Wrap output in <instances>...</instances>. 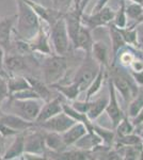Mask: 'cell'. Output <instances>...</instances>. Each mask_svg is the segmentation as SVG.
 Wrapping results in <instances>:
<instances>
[{
  "label": "cell",
  "instance_id": "32",
  "mask_svg": "<svg viewBox=\"0 0 143 160\" xmlns=\"http://www.w3.org/2000/svg\"><path fill=\"white\" fill-rule=\"evenodd\" d=\"M134 124L130 120H128L127 117H124L122 118V121L119 123V125L115 127L116 129V135L118 136H125V135H129V133H132L134 131Z\"/></svg>",
  "mask_w": 143,
  "mask_h": 160
},
{
  "label": "cell",
  "instance_id": "9",
  "mask_svg": "<svg viewBox=\"0 0 143 160\" xmlns=\"http://www.w3.org/2000/svg\"><path fill=\"white\" fill-rule=\"evenodd\" d=\"M106 112H107L109 118H110L111 123H112V127L115 129V127L119 125V123L122 121L125 115H124L123 111L120 108L118 98H116L115 94V88L113 86V82L111 78L109 79V102L106 108Z\"/></svg>",
  "mask_w": 143,
  "mask_h": 160
},
{
  "label": "cell",
  "instance_id": "3",
  "mask_svg": "<svg viewBox=\"0 0 143 160\" xmlns=\"http://www.w3.org/2000/svg\"><path fill=\"white\" fill-rule=\"evenodd\" d=\"M43 80L48 86L62 82L67 73V60L65 56L49 55L42 63Z\"/></svg>",
  "mask_w": 143,
  "mask_h": 160
},
{
  "label": "cell",
  "instance_id": "14",
  "mask_svg": "<svg viewBox=\"0 0 143 160\" xmlns=\"http://www.w3.org/2000/svg\"><path fill=\"white\" fill-rule=\"evenodd\" d=\"M25 135L26 131H23L15 136L11 145L7 148L3 156H2V159L12 160L23 156V154L25 153Z\"/></svg>",
  "mask_w": 143,
  "mask_h": 160
},
{
  "label": "cell",
  "instance_id": "43",
  "mask_svg": "<svg viewBox=\"0 0 143 160\" xmlns=\"http://www.w3.org/2000/svg\"><path fill=\"white\" fill-rule=\"evenodd\" d=\"M141 139H142V144H143V130H142V132H141Z\"/></svg>",
  "mask_w": 143,
  "mask_h": 160
},
{
  "label": "cell",
  "instance_id": "7",
  "mask_svg": "<svg viewBox=\"0 0 143 160\" xmlns=\"http://www.w3.org/2000/svg\"><path fill=\"white\" fill-rule=\"evenodd\" d=\"M77 121L67 115L64 111L60 112L59 114L50 118L49 120L42 123H34L38 127L42 128L46 131H54V132L62 133L66 131L69 128H71L74 124H76Z\"/></svg>",
  "mask_w": 143,
  "mask_h": 160
},
{
  "label": "cell",
  "instance_id": "20",
  "mask_svg": "<svg viewBox=\"0 0 143 160\" xmlns=\"http://www.w3.org/2000/svg\"><path fill=\"white\" fill-rule=\"evenodd\" d=\"M108 102H109V94L108 95L106 94L91 102L90 109L87 113V117L89 118V120H96L98 117H100L101 113L107 108Z\"/></svg>",
  "mask_w": 143,
  "mask_h": 160
},
{
  "label": "cell",
  "instance_id": "39",
  "mask_svg": "<svg viewBox=\"0 0 143 160\" xmlns=\"http://www.w3.org/2000/svg\"><path fill=\"white\" fill-rule=\"evenodd\" d=\"M131 122L134 124V126H139V125H141V124H143V108L141 109V111L138 113L137 117L131 118Z\"/></svg>",
  "mask_w": 143,
  "mask_h": 160
},
{
  "label": "cell",
  "instance_id": "10",
  "mask_svg": "<svg viewBox=\"0 0 143 160\" xmlns=\"http://www.w3.org/2000/svg\"><path fill=\"white\" fill-rule=\"evenodd\" d=\"M115 90L121 93L125 102H129L138 93V88H135L131 80H129L125 75L120 74V72H115L113 77L111 78Z\"/></svg>",
  "mask_w": 143,
  "mask_h": 160
},
{
  "label": "cell",
  "instance_id": "31",
  "mask_svg": "<svg viewBox=\"0 0 143 160\" xmlns=\"http://www.w3.org/2000/svg\"><path fill=\"white\" fill-rule=\"evenodd\" d=\"M122 37L126 44L129 45H137V30L136 27H125L119 28Z\"/></svg>",
  "mask_w": 143,
  "mask_h": 160
},
{
  "label": "cell",
  "instance_id": "33",
  "mask_svg": "<svg viewBox=\"0 0 143 160\" xmlns=\"http://www.w3.org/2000/svg\"><path fill=\"white\" fill-rule=\"evenodd\" d=\"M10 97L16 99H41L40 95L36 93L32 88L22 90V91L15 92L13 94H10Z\"/></svg>",
  "mask_w": 143,
  "mask_h": 160
},
{
  "label": "cell",
  "instance_id": "36",
  "mask_svg": "<svg viewBox=\"0 0 143 160\" xmlns=\"http://www.w3.org/2000/svg\"><path fill=\"white\" fill-rule=\"evenodd\" d=\"M72 2L73 0H53L54 10H58V11L62 13L69 9Z\"/></svg>",
  "mask_w": 143,
  "mask_h": 160
},
{
  "label": "cell",
  "instance_id": "13",
  "mask_svg": "<svg viewBox=\"0 0 143 160\" xmlns=\"http://www.w3.org/2000/svg\"><path fill=\"white\" fill-rule=\"evenodd\" d=\"M114 16H115V12L110 7L105 6L101 8L100 11L93 13L90 16H84V20L85 24L91 26V27H97V26L107 25L111 22Z\"/></svg>",
  "mask_w": 143,
  "mask_h": 160
},
{
  "label": "cell",
  "instance_id": "1",
  "mask_svg": "<svg viewBox=\"0 0 143 160\" xmlns=\"http://www.w3.org/2000/svg\"><path fill=\"white\" fill-rule=\"evenodd\" d=\"M18 14L16 15V34L19 38L30 41L38 34L41 29V18L30 6L23 0H16Z\"/></svg>",
  "mask_w": 143,
  "mask_h": 160
},
{
  "label": "cell",
  "instance_id": "19",
  "mask_svg": "<svg viewBox=\"0 0 143 160\" xmlns=\"http://www.w3.org/2000/svg\"><path fill=\"white\" fill-rule=\"evenodd\" d=\"M26 78L29 81L31 88L40 95L41 99H43L44 102H48V100H50L53 98V97H51L53 93L49 90V88H48L49 86L44 82L43 79L36 78L33 75H26Z\"/></svg>",
  "mask_w": 143,
  "mask_h": 160
},
{
  "label": "cell",
  "instance_id": "27",
  "mask_svg": "<svg viewBox=\"0 0 143 160\" xmlns=\"http://www.w3.org/2000/svg\"><path fill=\"white\" fill-rule=\"evenodd\" d=\"M92 130L100 137V139L103 140V142L106 145L111 146L113 144L115 136H114V132L112 130L106 129V128H103L97 125H92Z\"/></svg>",
  "mask_w": 143,
  "mask_h": 160
},
{
  "label": "cell",
  "instance_id": "5",
  "mask_svg": "<svg viewBox=\"0 0 143 160\" xmlns=\"http://www.w3.org/2000/svg\"><path fill=\"white\" fill-rule=\"evenodd\" d=\"M100 66L101 65L95 60L92 53H85L84 60L77 69L76 75L73 79V81L79 86L81 92L85 91L89 88L91 82L94 80L96 75L100 72Z\"/></svg>",
  "mask_w": 143,
  "mask_h": 160
},
{
  "label": "cell",
  "instance_id": "37",
  "mask_svg": "<svg viewBox=\"0 0 143 160\" xmlns=\"http://www.w3.org/2000/svg\"><path fill=\"white\" fill-rule=\"evenodd\" d=\"M116 56H119L120 61L124 65H131V63L135 60V56L131 52H129V51L128 52H122L121 55H116Z\"/></svg>",
  "mask_w": 143,
  "mask_h": 160
},
{
  "label": "cell",
  "instance_id": "12",
  "mask_svg": "<svg viewBox=\"0 0 143 160\" xmlns=\"http://www.w3.org/2000/svg\"><path fill=\"white\" fill-rule=\"evenodd\" d=\"M46 104L42 106L40 112H38V115L36 118L34 123H42L45 122V121L49 120L50 118L54 117V115L59 114L60 112L63 111V107H62V99L60 97V95L54 97L48 102H45Z\"/></svg>",
  "mask_w": 143,
  "mask_h": 160
},
{
  "label": "cell",
  "instance_id": "15",
  "mask_svg": "<svg viewBox=\"0 0 143 160\" xmlns=\"http://www.w3.org/2000/svg\"><path fill=\"white\" fill-rule=\"evenodd\" d=\"M88 127L84 123L82 122H77L76 124L72 126L71 128H69L66 131L61 133L62 139H63L64 143L66 144V146H72L74 145L76 142L81 138L82 136H84L88 132Z\"/></svg>",
  "mask_w": 143,
  "mask_h": 160
},
{
  "label": "cell",
  "instance_id": "11",
  "mask_svg": "<svg viewBox=\"0 0 143 160\" xmlns=\"http://www.w3.org/2000/svg\"><path fill=\"white\" fill-rule=\"evenodd\" d=\"M16 22L15 16L0 18V47L4 50V52L10 51L12 48V32L14 31V24Z\"/></svg>",
  "mask_w": 143,
  "mask_h": 160
},
{
  "label": "cell",
  "instance_id": "17",
  "mask_svg": "<svg viewBox=\"0 0 143 160\" xmlns=\"http://www.w3.org/2000/svg\"><path fill=\"white\" fill-rule=\"evenodd\" d=\"M44 138H45V145L47 149H50L54 153H61V152L66 151L67 146L62 139L61 133L45 130Z\"/></svg>",
  "mask_w": 143,
  "mask_h": 160
},
{
  "label": "cell",
  "instance_id": "42",
  "mask_svg": "<svg viewBox=\"0 0 143 160\" xmlns=\"http://www.w3.org/2000/svg\"><path fill=\"white\" fill-rule=\"evenodd\" d=\"M134 2H138V3H141L143 4V0H132Z\"/></svg>",
  "mask_w": 143,
  "mask_h": 160
},
{
  "label": "cell",
  "instance_id": "8",
  "mask_svg": "<svg viewBox=\"0 0 143 160\" xmlns=\"http://www.w3.org/2000/svg\"><path fill=\"white\" fill-rule=\"evenodd\" d=\"M30 57L16 52H9L4 56L3 68L9 75H20L30 69Z\"/></svg>",
  "mask_w": 143,
  "mask_h": 160
},
{
  "label": "cell",
  "instance_id": "29",
  "mask_svg": "<svg viewBox=\"0 0 143 160\" xmlns=\"http://www.w3.org/2000/svg\"><path fill=\"white\" fill-rule=\"evenodd\" d=\"M126 15L128 18L134 20H142L143 19V4L134 2L128 7L125 8Z\"/></svg>",
  "mask_w": 143,
  "mask_h": 160
},
{
  "label": "cell",
  "instance_id": "35",
  "mask_svg": "<svg viewBox=\"0 0 143 160\" xmlns=\"http://www.w3.org/2000/svg\"><path fill=\"white\" fill-rule=\"evenodd\" d=\"M90 100H84V102H74L72 107L78 112L82 113V114H87L88 111L90 109Z\"/></svg>",
  "mask_w": 143,
  "mask_h": 160
},
{
  "label": "cell",
  "instance_id": "16",
  "mask_svg": "<svg viewBox=\"0 0 143 160\" xmlns=\"http://www.w3.org/2000/svg\"><path fill=\"white\" fill-rule=\"evenodd\" d=\"M29 44H30L32 52L36 51V52L42 53V55H47V56L51 55V48L48 42V37L42 27L38 30L35 38H33L32 40L30 41Z\"/></svg>",
  "mask_w": 143,
  "mask_h": 160
},
{
  "label": "cell",
  "instance_id": "26",
  "mask_svg": "<svg viewBox=\"0 0 143 160\" xmlns=\"http://www.w3.org/2000/svg\"><path fill=\"white\" fill-rule=\"evenodd\" d=\"M128 107V117L130 118H134L137 117L138 113L141 111L143 108V92H138L136 96L132 98Z\"/></svg>",
  "mask_w": 143,
  "mask_h": 160
},
{
  "label": "cell",
  "instance_id": "28",
  "mask_svg": "<svg viewBox=\"0 0 143 160\" xmlns=\"http://www.w3.org/2000/svg\"><path fill=\"white\" fill-rule=\"evenodd\" d=\"M131 146V145H143L141 136L138 135H129L125 136H118V140H116V146Z\"/></svg>",
  "mask_w": 143,
  "mask_h": 160
},
{
  "label": "cell",
  "instance_id": "30",
  "mask_svg": "<svg viewBox=\"0 0 143 160\" xmlns=\"http://www.w3.org/2000/svg\"><path fill=\"white\" fill-rule=\"evenodd\" d=\"M125 8V1L121 0V7H120L118 13H115V16L113 18V25H115L118 28H125L127 26V15Z\"/></svg>",
  "mask_w": 143,
  "mask_h": 160
},
{
  "label": "cell",
  "instance_id": "24",
  "mask_svg": "<svg viewBox=\"0 0 143 160\" xmlns=\"http://www.w3.org/2000/svg\"><path fill=\"white\" fill-rule=\"evenodd\" d=\"M109 32H110V40H111V45H112L113 55L116 56V53L120 50L123 49L124 46L126 45V43L124 41L123 37H122L119 28L115 25L111 24L109 26Z\"/></svg>",
  "mask_w": 143,
  "mask_h": 160
},
{
  "label": "cell",
  "instance_id": "34",
  "mask_svg": "<svg viewBox=\"0 0 143 160\" xmlns=\"http://www.w3.org/2000/svg\"><path fill=\"white\" fill-rule=\"evenodd\" d=\"M9 96H10V92H9V88H8L7 78L2 76V75H0V109H1L2 104L9 98Z\"/></svg>",
  "mask_w": 143,
  "mask_h": 160
},
{
  "label": "cell",
  "instance_id": "2",
  "mask_svg": "<svg viewBox=\"0 0 143 160\" xmlns=\"http://www.w3.org/2000/svg\"><path fill=\"white\" fill-rule=\"evenodd\" d=\"M43 102V99H16L9 96V98L2 104L0 111L12 113L29 122H35Z\"/></svg>",
  "mask_w": 143,
  "mask_h": 160
},
{
  "label": "cell",
  "instance_id": "23",
  "mask_svg": "<svg viewBox=\"0 0 143 160\" xmlns=\"http://www.w3.org/2000/svg\"><path fill=\"white\" fill-rule=\"evenodd\" d=\"M92 56L100 65H108V47L103 42H94L92 46Z\"/></svg>",
  "mask_w": 143,
  "mask_h": 160
},
{
  "label": "cell",
  "instance_id": "6",
  "mask_svg": "<svg viewBox=\"0 0 143 160\" xmlns=\"http://www.w3.org/2000/svg\"><path fill=\"white\" fill-rule=\"evenodd\" d=\"M36 126V125H35ZM38 127V126H36ZM40 128V127H38ZM45 130L40 128L38 130H32L30 128L25 135V153L34 154L38 156H45L47 148L45 145ZM45 158V157H44Z\"/></svg>",
  "mask_w": 143,
  "mask_h": 160
},
{
  "label": "cell",
  "instance_id": "18",
  "mask_svg": "<svg viewBox=\"0 0 143 160\" xmlns=\"http://www.w3.org/2000/svg\"><path fill=\"white\" fill-rule=\"evenodd\" d=\"M93 38L92 35L90 33V30L87 27L81 25L78 32V35L76 38V41L74 43V48L76 49H81L84 50L85 53H91L92 51V46H93Z\"/></svg>",
  "mask_w": 143,
  "mask_h": 160
},
{
  "label": "cell",
  "instance_id": "41",
  "mask_svg": "<svg viewBox=\"0 0 143 160\" xmlns=\"http://www.w3.org/2000/svg\"><path fill=\"white\" fill-rule=\"evenodd\" d=\"M3 61H4V50L0 47V75H1V73H4Z\"/></svg>",
  "mask_w": 143,
  "mask_h": 160
},
{
  "label": "cell",
  "instance_id": "45",
  "mask_svg": "<svg viewBox=\"0 0 143 160\" xmlns=\"http://www.w3.org/2000/svg\"><path fill=\"white\" fill-rule=\"evenodd\" d=\"M142 48H143V46H142Z\"/></svg>",
  "mask_w": 143,
  "mask_h": 160
},
{
  "label": "cell",
  "instance_id": "44",
  "mask_svg": "<svg viewBox=\"0 0 143 160\" xmlns=\"http://www.w3.org/2000/svg\"><path fill=\"white\" fill-rule=\"evenodd\" d=\"M1 159H2V155L0 154V160H1Z\"/></svg>",
  "mask_w": 143,
  "mask_h": 160
},
{
  "label": "cell",
  "instance_id": "25",
  "mask_svg": "<svg viewBox=\"0 0 143 160\" xmlns=\"http://www.w3.org/2000/svg\"><path fill=\"white\" fill-rule=\"evenodd\" d=\"M104 76H105V66L101 65L98 74L96 75L94 80L91 82L89 88L87 89V97H85V100H90L91 97L94 96L96 93L101 89V84H103V81H104Z\"/></svg>",
  "mask_w": 143,
  "mask_h": 160
},
{
  "label": "cell",
  "instance_id": "38",
  "mask_svg": "<svg viewBox=\"0 0 143 160\" xmlns=\"http://www.w3.org/2000/svg\"><path fill=\"white\" fill-rule=\"evenodd\" d=\"M137 30V45L143 46V22L136 26Z\"/></svg>",
  "mask_w": 143,
  "mask_h": 160
},
{
  "label": "cell",
  "instance_id": "4",
  "mask_svg": "<svg viewBox=\"0 0 143 160\" xmlns=\"http://www.w3.org/2000/svg\"><path fill=\"white\" fill-rule=\"evenodd\" d=\"M50 38L56 55L65 56L71 48V38L64 16H61L53 25H50Z\"/></svg>",
  "mask_w": 143,
  "mask_h": 160
},
{
  "label": "cell",
  "instance_id": "21",
  "mask_svg": "<svg viewBox=\"0 0 143 160\" xmlns=\"http://www.w3.org/2000/svg\"><path fill=\"white\" fill-rule=\"evenodd\" d=\"M8 88H9L10 94H13L15 92L22 91V90L31 88L29 81L26 78V76H20V75H10L7 78Z\"/></svg>",
  "mask_w": 143,
  "mask_h": 160
},
{
  "label": "cell",
  "instance_id": "22",
  "mask_svg": "<svg viewBox=\"0 0 143 160\" xmlns=\"http://www.w3.org/2000/svg\"><path fill=\"white\" fill-rule=\"evenodd\" d=\"M51 87L54 88V89H56L60 94H62L63 96H65L66 98H69L71 100L76 99L78 95L81 93V90H80L79 86H78L76 82H74V81H72L69 84L56 83Z\"/></svg>",
  "mask_w": 143,
  "mask_h": 160
},
{
  "label": "cell",
  "instance_id": "40",
  "mask_svg": "<svg viewBox=\"0 0 143 160\" xmlns=\"http://www.w3.org/2000/svg\"><path fill=\"white\" fill-rule=\"evenodd\" d=\"M6 149H7V148H6V137L0 132V154H1L2 156H3Z\"/></svg>",
  "mask_w": 143,
  "mask_h": 160
}]
</instances>
